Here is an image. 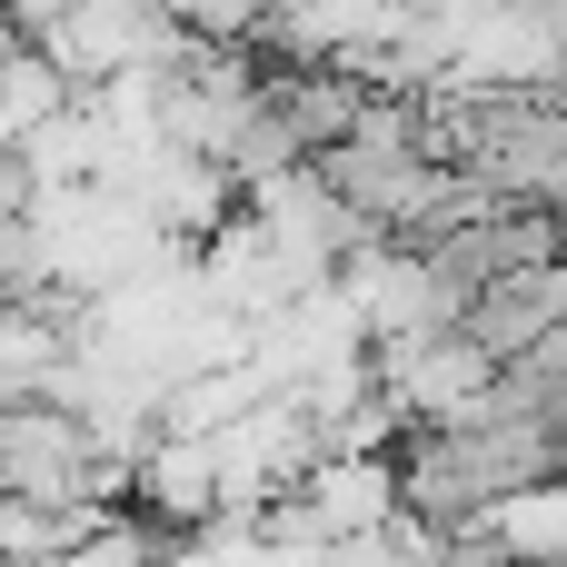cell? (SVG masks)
<instances>
[{"mask_svg":"<svg viewBox=\"0 0 567 567\" xmlns=\"http://www.w3.org/2000/svg\"><path fill=\"white\" fill-rule=\"evenodd\" d=\"M498 10H508V20H528V30H558V20H567V0H498Z\"/></svg>","mask_w":567,"mask_h":567,"instance_id":"obj_1","label":"cell"}]
</instances>
